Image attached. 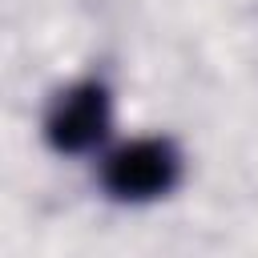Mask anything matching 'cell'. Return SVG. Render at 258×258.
Instances as JSON below:
<instances>
[{
	"label": "cell",
	"mask_w": 258,
	"mask_h": 258,
	"mask_svg": "<svg viewBox=\"0 0 258 258\" xmlns=\"http://www.w3.org/2000/svg\"><path fill=\"white\" fill-rule=\"evenodd\" d=\"M181 177H185V157H181L177 141L161 137V133L133 137V141L109 149L101 161V189L125 206L161 202L181 185Z\"/></svg>",
	"instance_id": "6da1fadb"
},
{
	"label": "cell",
	"mask_w": 258,
	"mask_h": 258,
	"mask_svg": "<svg viewBox=\"0 0 258 258\" xmlns=\"http://www.w3.org/2000/svg\"><path fill=\"white\" fill-rule=\"evenodd\" d=\"M109 129H113V93L97 77L64 85L48 101L44 121H40L44 145L52 153H64V157L93 153L97 145H105Z\"/></svg>",
	"instance_id": "7a4b0ae2"
}]
</instances>
